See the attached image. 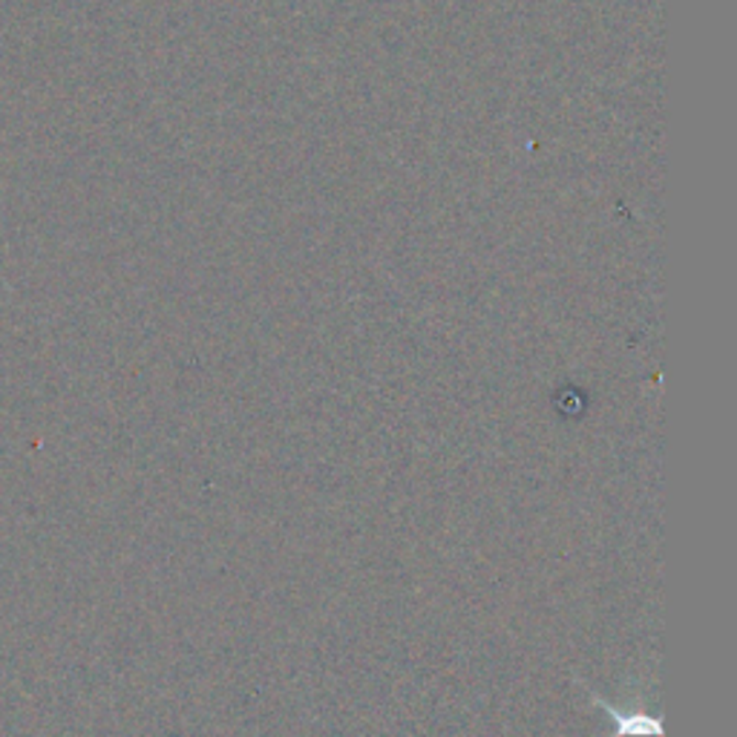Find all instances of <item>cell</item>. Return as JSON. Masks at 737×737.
<instances>
[{
	"label": "cell",
	"mask_w": 737,
	"mask_h": 737,
	"mask_svg": "<svg viewBox=\"0 0 737 737\" xmlns=\"http://www.w3.org/2000/svg\"><path fill=\"white\" fill-rule=\"evenodd\" d=\"M591 700L602 712H608V717L614 721V737H662V723L657 717L646 715V712H623V708H614L608 700H602L596 692H588Z\"/></svg>",
	"instance_id": "6da1fadb"
}]
</instances>
